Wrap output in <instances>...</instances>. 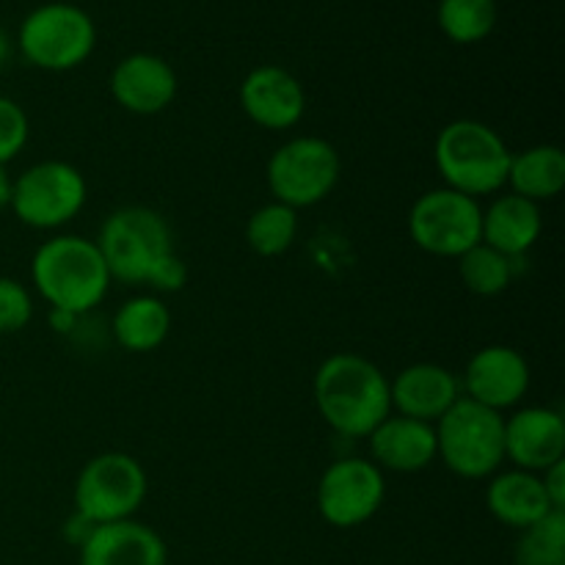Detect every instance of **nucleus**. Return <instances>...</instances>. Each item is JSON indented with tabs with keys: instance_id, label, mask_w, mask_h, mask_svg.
<instances>
[{
	"instance_id": "nucleus-1",
	"label": "nucleus",
	"mask_w": 565,
	"mask_h": 565,
	"mask_svg": "<svg viewBox=\"0 0 565 565\" xmlns=\"http://www.w3.org/2000/svg\"><path fill=\"white\" fill-rule=\"evenodd\" d=\"M320 419L342 439H367L392 414L390 379L362 353H331L312 381Z\"/></svg>"
},
{
	"instance_id": "nucleus-2",
	"label": "nucleus",
	"mask_w": 565,
	"mask_h": 565,
	"mask_svg": "<svg viewBox=\"0 0 565 565\" xmlns=\"http://www.w3.org/2000/svg\"><path fill=\"white\" fill-rule=\"evenodd\" d=\"M31 285L50 309L83 318L105 301L114 279L92 237L55 235L33 252Z\"/></svg>"
},
{
	"instance_id": "nucleus-3",
	"label": "nucleus",
	"mask_w": 565,
	"mask_h": 565,
	"mask_svg": "<svg viewBox=\"0 0 565 565\" xmlns=\"http://www.w3.org/2000/svg\"><path fill=\"white\" fill-rule=\"evenodd\" d=\"M511 149L491 125L478 119H456L439 130L434 141V166L441 185L463 196H497L508 182Z\"/></svg>"
},
{
	"instance_id": "nucleus-4",
	"label": "nucleus",
	"mask_w": 565,
	"mask_h": 565,
	"mask_svg": "<svg viewBox=\"0 0 565 565\" xmlns=\"http://www.w3.org/2000/svg\"><path fill=\"white\" fill-rule=\"evenodd\" d=\"M436 461L463 480H489L505 463V417L458 397L434 425Z\"/></svg>"
},
{
	"instance_id": "nucleus-5",
	"label": "nucleus",
	"mask_w": 565,
	"mask_h": 565,
	"mask_svg": "<svg viewBox=\"0 0 565 565\" xmlns=\"http://www.w3.org/2000/svg\"><path fill=\"white\" fill-rule=\"evenodd\" d=\"M94 243L108 265L110 279L130 287H147L152 270L177 252L169 221L143 204L114 210L103 221Z\"/></svg>"
},
{
	"instance_id": "nucleus-6",
	"label": "nucleus",
	"mask_w": 565,
	"mask_h": 565,
	"mask_svg": "<svg viewBox=\"0 0 565 565\" xmlns=\"http://www.w3.org/2000/svg\"><path fill=\"white\" fill-rule=\"evenodd\" d=\"M14 44L22 61L36 70L72 72L92 58L97 47V25L81 6L53 0L22 17Z\"/></svg>"
},
{
	"instance_id": "nucleus-7",
	"label": "nucleus",
	"mask_w": 565,
	"mask_h": 565,
	"mask_svg": "<svg viewBox=\"0 0 565 565\" xmlns=\"http://www.w3.org/2000/svg\"><path fill=\"white\" fill-rule=\"evenodd\" d=\"M149 494L147 469L136 456L119 450L88 458L72 489L75 513L92 524H114L132 519Z\"/></svg>"
},
{
	"instance_id": "nucleus-8",
	"label": "nucleus",
	"mask_w": 565,
	"mask_h": 565,
	"mask_svg": "<svg viewBox=\"0 0 565 565\" xmlns=\"http://www.w3.org/2000/svg\"><path fill=\"white\" fill-rule=\"evenodd\" d=\"M88 202V182L66 160H39L14 177L11 213L28 230L55 232L72 224Z\"/></svg>"
},
{
	"instance_id": "nucleus-9",
	"label": "nucleus",
	"mask_w": 565,
	"mask_h": 565,
	"mask_svg": "<svg viewBox=\"0 0 565 565\" xmlns=\"http://www.w3.org/2000/svg\"><path fill=\"white\" fill-rule=\"evenodd\" d=\"M342 174V158L320 136H296L274 149L265 166V180L274 202L307 210L334 193Z\"/></svg>"
},
{
	"instance_id": "nucleus-10",
	"label": "nucleus",
	"mask_w": 565,
	"mask_h": 565,
	"mask_svg": "<svg viewBox=\"0 0 565 565\" xmlns=\"http://www.w3.org/2000/svg\"><path fill=\"white\" fill-rule=\"evenodd\" d=\"M480 230L483 204L445 185L425 191L408 210V235L430 257L458 259L478 246Z\"/></svg>"
},
{
	"instance_id": "nucleus-11",
	"label": "nucleus",
	"mask_w": 565,
	"mask_h": 565,
	"mask_svg": "<svg viewBox=\"0 0 565 565\" xmlns=\"http://www.w3.org/2000/svg\"><path fill=\"white\" fill-rule=\"evenodd\" d=\"M386 500V475L370 458L348 456L329 463L318 480V511L337 530L367 524Z\"/></svg>"
},
{
	"instance_id": "nucleus-12",
	"label": "nucleus",
	"mask_w": 565,
	"mask_h": 565,
	"mask_svg": "<svg viewBox=\"0 0 565 565\" xmlns=\"http://www.w3.org/2000/svg\"><path fill=\"white\" fill-rule=\"evenodd\" d=\"M458 381H461L463 397L502 414L524 401L533 373H530L527 359L516 348L486 345L469 359Z\"/></svg>"
},
{
	"instance_id": "nucleus-13",
	"label": "nucleus",
	"mask_w": 565,
	"mask_h": 565,
	"mask_svg": "<svg viewBox=\"0 0 565 565\" xmlns=\"http://www.w3.org/2000/svg\"><path fill=\"white\" fill-rule=\"evenodd\" d=\"M241 108L257 127L281 132L296 127L307 114V92L290 70L279 64H259L243 77Z\"/></svg>"
},
{
	"instance_id": "nucleus-14",
	"label": "nucleus",
	"mask_w": 565,
	"mask_h": 565,
	"mask_svg": "<svg viewBox=\"0 0 565 565\" xmlns=\"http://www.w3.org/2000/svg\"><path fill=\"white\" fill-rule=\"evenodd\" d=\"M110 97L132 116H158L177 99L180 81L174 66L154 53H130L110 72Z\"/></svg>"
},
{
	"instance_id": "nucleus-15",
	"label": "nucleus",
	"mask_w": 565,
	"mask_h": 565,
	"mask_svg": "<svg viewBox=\"0 0 565 565\" xmlns=\"http://www.w3.org/2000/svg\"><path fill=\"white\" fill-rule=\"evenodd\" d=\"M565 458V419L557 408L524 406L505 417V461L541 475Z\"/></svg>"
},
{
	"instance_id": "nucleus-16",
	"label": "nucleus",
	"mask_w": 565,
	"mask_h": 565,
	"mask_svg": "<svg viewBox=\"0 0 565 565\" xmlns=\"http://www.w3.org/2000/svg\"><path fill=\"white\" fill-rule=\"evenodd\" d=\"M392 414L436 425L441 414L461 397V381L445 364L417 362L390 381Z\"/></svg>"
},
{
	"instance_id": "nucleus-17",
	"label": "nucleus",
	"mask_w": 565,
	"mask_h": 565,
	"mask_svg": "<svg viewBox=\"0 0 565 565\" xmlns=\"http://www.w3.org/2000/svg\"><path fill=\"white\" fill-rule=\"evenodd\" d=\"M81 565H169V550L158 530L125 519L114 524H97L77 546Z\"/></svg>"
},
{
	"instance_id": "nucleus-18",
	"label": "nucleus",
	"mask_w": 565,
	"mask_h": 565,
	"mask_svg": "<svg viewBox=\"0 0 565 565\" xmlns=\"http://www.w3.org/2000/svg\"><path fill=\"white\" fill-rule=\"evenodd\" d=\"M370 461L381 472L414 475L436 461V430L419 419L390 414L373 434L367 436Z\"/></svg>"
},
{
	"instance_id": "nucleus-19",
	"label": "nucleus",
	"mask_w": 565,
	"mask_h": 565,
	"mask_svg": "<svg viewBox=\"0 0 565 565\" xmlns=\"http://www.w3.org/2000/svg\"><path fill=\"white\" fill-rule=\"evenodd\" d=\"M541 232H544L541 204L527 202L516 193H500V196L491 199L489 207H483L480 243L497 248L505 257H527L530 248L541 241Z\"/></svg>"
},
{
	"instance_id": "nucleus-20",
	"label": "nucleus",
	"mask_w": 565,
	"mask_h": 565,
	"mask_svg": "<svg viewBox=\"0 0 565 565\" xmlns=\"http://www.w3.org/2000/svg\"><path fill=\"white\" fill-rule=\"evenodd\" d=\"M486 508L497 522L516 530V533L555 511L546 500L541 475L522 472V469L491 475L489 486H486Z\"/></svg>"
},
{
	"instance_id": "nucleus-21",
	"label": "nucleus",
	"mask_w": 565,
	"mask_h": 565,
	"mask_svg": "<svg viewBox=\"0 0 565 565\" xmlns=\"http://www.w3.org/2000/svg\"><path fill=\"white\" fill-rule=\"evenodd\" d=\"M110 334L116 345L127 353H152L169 340L171 309L154 292H141L121 303L110 320Z\"/></svg>"
},
{
	"instance_id": "nucleus-22",
	"label": "nucleus",
	"mask_w": 565,
	"mask_h": 565,
	"mask_svg": "<svg viewBox=\"0 0 565 565\" xmlns=\"http://www.w3.org/2000/svg\"><path fill=\"white\" fill-rule=\"evenodd\" d=\"M505 188L527 202H552L565 188V152L557 143H535L513 152Z\"/></svg>"
},
{
	"instance_id": "nucleus-23",
	"label": "nucleus",
	"mask_w": 565,
	"mask_h": 565,
	"mask_svg": "<svg viewBox=\"0 0 565 565\" xmlns=\"http://www.w3.org/2000/svg\"><path fill=\"white\" fill-rule=\"evenodd\" d=\"M301 221H298V210L287 207V204L274 202L254 210L246 221V243L257 257H281L296 243Z\"/></svg>"
},
{
	"instance_id": "nucleus-24",
	"label": "nucleus",
	"mask_w": 565,
	"mask_h": 565,
	"mask_svg": "<svg viewBox=\"0 0 565 565\" xmlns=\"http://www.w3.org/2000/svg\"><path fill=\"white\" fill-rule=\"evenodd\" d=\"M500 20L497 0H439L436 22L452 44H478L494 33Z\"/></svg>"
},
{
	"instance_id": "nucleus-25",
	"label": "nucleus",
	"mask_w": 565,
	"mask_h": 565,
	"mask_svg": "<svg viewBox=\"0 0 565 565\" xmlns=\"http://www.w3.org/2000/svg\"><path fill=\"white\" fill-rule=\"evenodd\" d=\"M458 263V276H461L463 287L475 296H500L508 287L513 285V276H516V263L519 259L505 257L497 248L478 243L469 252H463Z\"/></svg>"
},
{
	"instance_id": "nucleus-26",
	"label": "nucleus",
	"mask_w": 565,
	"mask_h": 565,
	"mask_svg": "<svg viewBox=\"0 0 565 565\" xmlns=\"http://www.w3.org/2000/svg\"><path fill=\"white\" fill-rule=\"evenodd\" d=\"M516 565H565V511L546 513L519 533Z\"/></svg>"
},
{
	"instance_id": "nucleus-27",
	"label": "nucleus",
	"mask_w": 565,
	"mask_h": 565,
	"mask_svg": "<svg viewBox=\"0 0 565 565\" xmlns=\"http://www.w3.org/2000/svg\"><path fill=\"white\" fill-rule=\"evenodd\" d=\"M31 138V119L17 99L0 94V166H9Z\"/></svg>"
},
{
	"instance_id": "nucleus-28",
	"label": "nucleus",
	"mask_w": 565,
	"mask_h": 565,
	"mask_svg": "<svg viewBox=\"0 0 565 565\" xmlns=\"http://www.w3.org/2000/svg\"><path fill=\"white\" fill-rule=\"evenodd\" d=\"M33 320V296L22 281L0 276V334H17Z\"/></svg>"
},
{
	"instance_id": "nucleus-29",
	"label": "nucleus",
	"mask_w": 565,
	"mask_h": 565,
	"mask_svg": "<svg viewBox=\"0 0 565 565\" xmlns=\"http://www.w3.org/2000/svg\"><path fill=\"white\" fill-rule=\"evenodd\" d=\"M185 285H188V265L177 252H171L169 257L152 270V276H149L147 281V287L154 292V296H166V292L171 296V292H180Z\"/></svg>"
},
{
	"instance_id": "nucleus-30",
	"label": "nucleus",
	"mask_w": 565,
	"mask_h": 565,
	"mask_svg": "<svg viewBox=\"0 0 565 565\" xmlns=\"http://www.w3.org/2000/svg\"><path fill=\"white\" fill-rule=\"evenodd\" d=\"M541 483H544L550 505L555 508V511H565V458L541 472Z\"/></svg>"
},
{
	"instance_id": "nucleus-31",
	"label": "nucleus",
	"mask_w": 565,
	"mask_h": 565,
	"mask_svg": "<svg viewBox=\"0 0 565 565\" xmlns=\"http://www.w3.org/2000/svg\"><path fill=\"white\" fill-rule=\"evenodd\" d=\"M94 527H97V524H92V522H88V519H83L81 513H72V516L66 519L64 535H66V541H70L72 546H81L83 541H86L88 535H92Z\"/></svg>"
},
{
	"instance_id": "nucleus-32",
	"label": "nucleus",
	"mask_w": 565,
	"mask_h": 565,
	"mask_svg": "<svg viewBox=\"0 0 565 565\" xmlns=\"http://www.w3.org/2000/svg\"><path fill=\"white\" fill-rule=\"evenodd\" d=\"M77 315L72 312H64V309H50L47 312V323L50 329L58 331V334H72V331L77 329Z\"/></svg>"
},
{
	"instance_id": "nucleus-33",
	"label": "nucleus",
	"mask_w": 565,
	"mask_h": 565,
	"mask_svg": "<svg viewBox=\"0 0 565 565\" xmlns=\"http://www.w3.org/2000/svg\"><path fill=\"white\" fill-rule=\"evenodd\" d=\"M11 188H14V177L9 174L6 166H0V210H6L11 204Z\"/></svg>"
},
{
	"instance_id": "nucleus-34",
	"label": "nucleus",
	"mask_w": 565,
	"mask_h": 565,
	"mask_svg": "<svg viewBox=\"0 0 565 565\" xmlns=\"http://www.w3.org/2000/svg\"><path fill=\"white\" fill-rule=\"evenodd\" d=\"M11 50H14V42H11L9 33H6L3 28H0V66H3L6 61L11 58Z\"/></svg>"
}]
</instances>
